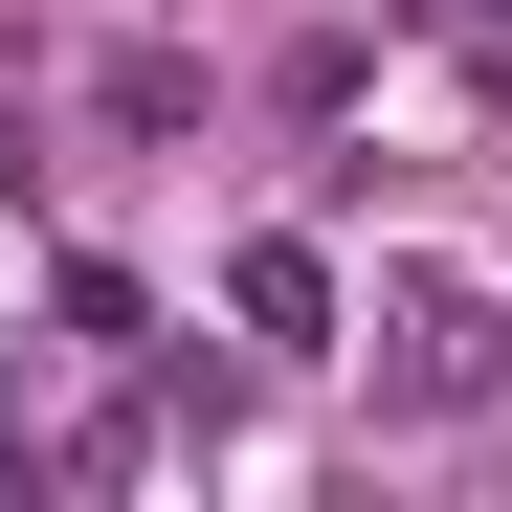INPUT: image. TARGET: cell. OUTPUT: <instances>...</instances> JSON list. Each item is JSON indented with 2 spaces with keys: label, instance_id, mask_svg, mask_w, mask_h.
I'll return each instance as SVG.
<instances>
[{
  "label": "cell",
  "instance_id": "obj_1",
  "mask_svg": "<svg viewBox=\"0 0 512 512\" xmlns=\"http://www.w3.org/2000/svg\"><path fill=\"white\" fill-rule=\"evenodd\" d=\"M490 357H512V334H490L468 268H379V401H401V423H468Z\"/></svg>",
  "mask_w": 512,
  "mask_h": 512
},
{
  "label": "cell",
  "instance_id": "obj_2",
  "mask_svg": "<svg viewBox=\"0 0 512 512\" xmlns=\"http://www.w3.org/2000/svg\"><path fill=\"white\" fill-rule=\"evenodd\" d=\"M245 334H268V357L334 334V268H312V245H245Z\"/></svg>",
  "mask_w": 512,
  "mask_h": 512
}]
</instances>
